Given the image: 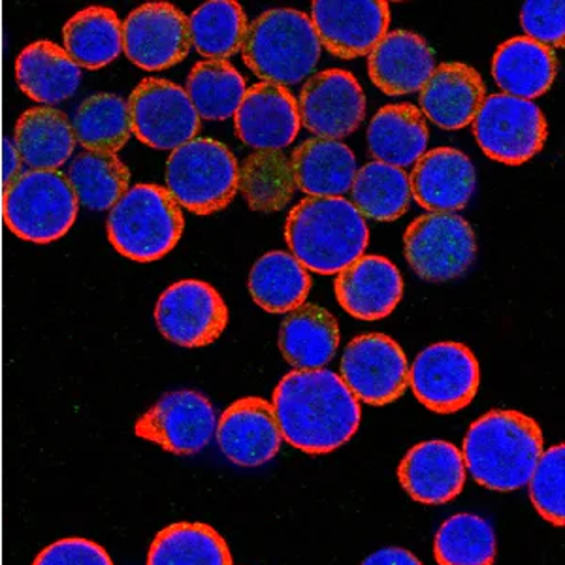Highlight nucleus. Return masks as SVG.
Returning <instances> with one entry per match:
<instances>
[{
  "label": "nucleus",
  "mask_w": 565,
  "mask_h": 565,
  "mask_svg": "<svg viewBox=\"0 0 565 565\" xmlns=\"http://www.w3.org/2000/svg\"><path fill=\"white\" fill-rule=\"evenodd\" d=\"M271 407L281 437L308 455H328L353 439L362 412L338 373L295 370L274 391Z\"/></svg>",
  "instance_id": "obj_1"
},
{
  "label": "nucleus",
  "mask_w": 565,
  "mask_h": 565,
  "mask_svg": "<svg viewBox=\"0 0 565 565\" xmlns=\"http://www.w3.org/2000/svg\"><path fill=\"white\" fill-rule=\"evenodd\" d=\"M543 445L545 437L532 417L494 409L469 426L462 445L463 466L484 489L514 492L527 487Z\"/></svg>",
  "instance_id": "obj_2"
},
{
  "label": "nucleus",
  "mask_w": 565,
  "mask_h": 565,
  "mask_svg": "<svg viewBox=\"0 0 565 565\" xmlns=\"http://www.w3.org/2000/svg\"><path fill=\"white\" fill-rule=\"evenodd\" d=\"M290 255L306 270L338 276L349 264L364 257L370 244L366 218L348 199H303L290 210L285 223Z\"/></svg>",
  "instance_id": "obj_3"
},
{
  "label": "nucleus",
  "mask_w": 565,
  "mask_h": 565,
  "mask_svg": "<svg viewBox=\"0 0 565 565\" xmlns=\"http://www.w3.org/2000/svg\"><path fill=\"white\" fill-rule=\"evenodd\" d=\"M322 45L308 13L276 8L249 23L242 55L255 76L268 84H300L316 72Z\"/></svg>",
  "instance_id": "obj_4"
},
{
  "label": "nucleus",
  "mask_w": 565,
  "mask_h": 565,
  "mask_svg": "<svg viewBox=\"0 0 565 565\" xmlns=\"http://www.w3.org/2000/svg\"><path fill=\"white\" fill-rule=\"evenodd\" d=\"M106 228L119 255L148 264L167 257L180 244L185 217L167 186L138 183L109 210Z\"/></svg>",
  "instance_id": "obj_5"
},
{
  "label": "nucleus",
  "mask_w": 565,
  "mask_h": 565,
  "mask_svg": "<svg viewBox=\"0 0 565 565\" xmlns=\"http://www.w3.org/2000/svg\"><path fill=\"white\" fill-rule=\"evenodd\" d=\"M79 202L65 174L26 170L4 186L2 213L8 231L31 244H52L76 223Z\"/></svg>",
  "instance_id": "obj_6"
},
{
  "label": "nucleus",
  "mask_w": 565,
  "mask_h": 565,
  "mask_svg": "<svg viewBox=\"0 0 565 565\" xmlns=\"http://www.w3.org/2000/svg\"><path fill=\"white\" fill-rule=\"evenodd\" d=\"M238 161L225 143L194 138L174 149L167 162V191L194 215L225 210L238 193Z\"/></svg>",
  "instance_id": "obj_7"
},
{
  "label": "nucleus",
  "mask_w": 565,
  "mask_h": 565,
  "mask_svg": "<svg viewBox=\"0 0 565 565\" xmlns=\"http://www.w3.org/2000/svg\"><path fill=\"white\" fill-rule=\"evenodd\" d=\"M404 255L424 281H452L476 263V232L457 213L420 215L405 228Z\"/></svg>",
  "instance_id": "obj_8"
},
{
  "label": "nucleus",
  "mask_w": 565,
  "mask_h": 565,
  "mask_svg": "<svg viewBox=\"0 0 565 565\" xmlns=\"http://www.w3.org/2000/svg\"><path fill=\"white\" fill-rule=\"evenodd\" d=\"M471 125L482 153L509 167L532 161L548 136L545 114L537 104L503 93L484 98Z\"/></svg>",
  "instance_id": "obj_9"
},
{
  "label": "nucleus",
  "mask_w": 565,
  "mask_h": 565,
  "mask_svg": "<svg viewBox=\"0 0 565 565\" xmlns=\"http://www.w3.org/2000/svg\"><path fill=\"white\" fill-rule=\"evenodd\" d=\"M481 367L476 354L457 341L434 343L409 366V386L420 404L437 413L462 412L477 396Z\"/></svg>",
  "instance_id": "obj_10"
},
{
  "label": "nucleus",
  "mask_w": 565,
  "mask_h": 565,
  "mask_svg": "<svg viewBox=\"0 0 565 565\" xmlns=\"http://www.w3.org/2000/svg\"><path fill=\"white\" fill-rule=\"evenodd\" d=\"M154 322L161 334L180 348H206L225 332L228 308L210 282L181 279L159 296Z\"/></svg>",
  "instance_id": "obj_11"
},
{
  "label": "nucleus",
  "mask_w": 565,
  "mask_h": 565,
  "mask_svg": "<svg viewBox=\"0 0 565 565\" xmlns=\"http://www.w3.org/2000/svg\"><path fill=\"white\" fill-rule=\"evenodd\" d=\"M127 103L132 135L148 148L174 151L199 135L200 116L185 89L174 82L148 77Z\"/></svg>",
  "instance_id": "obj_12"
},
{
  "label": "nucleus",
  "mask_w": 565,
  "mask_h": 565,
  "mask_svg": "<svg viewBox=\"0 0 565 565\" xmlns=\"http://www.w3.org/2000/svg\"><path fill=\"white\" fill-rule=\"evenodd\" d=\"M340 370L354 398L375 407L402 398L409 385V362L391 335H356L343 351Z\"/></svg>",
  "instance_id": "obj_13"
},
{
  "label": "nucleus",
  "mask_w": 565,
  "mask_h": 565,
  "mask_svg": "<svg viewBox=\"0 0 565 565\" xmlns=\"http://www.w3.org/2000/svg\"><path fill=\"white\" fill-rule=\"evenodd\" d=\"M217 428L212 402L196 391L164 394L135 424V434L178 457H193L206 449Z\"/></svg>",
  "instance_id": "obj_14"
},
{
  "label": "nucleus",
  "mask_w": 565,
  "mask_h": 565,
  "mask_svg": "<svg viewBox=\"0 0 565 565\" xmlns=\"http://www.w3.org/2000/svg\"><path fill=\"white\" fill-rule=\"evenodd\" d=\"M298 100L300 122L322 140L348 138L366 117V95L348 71L330 68L309 76Z\"/></svg>",
  "instance_id": "obj_15"
},
{
  "label": "nucleus",
  "mask_w": 565,
  "mask_h": 565,
  "mask_svg": "<svg viewBox=\"0 0 565 565\" xmlns=\"http://www.w3.org/2000/svg\"><path fill=\"white\" fill-rule=\"evenodd\" d=\"M191 45L189 18L168 2L141 4L122 23V52L141 71L180 65Z\"/></svg>",
  "instance_id": "obj_16"
},
{
  "label": "nucleus",
  "mask_w": 565,
  "mask_h": 565,
  "mask_svg": "<svg viewBox=\"0 0 565 565\" xmlns=\"http://www.w3.org/2000/svg\"><path fill=\"white\" fill-rule=\"evenodd\" d=\"M309 20L328 53L351 61L367 55L388 33L391 8L385 0H316Z\"/></svg>",
  "instance_id": "obj_17"
},
{
  "label": "nucleus",
  "mask_w": 565,
  "mask_h": 565,
  "mask_svg": "<svg viewBox=\"0 0 565 565\" xmlns=\"http://www.w3.org/2000/svg\"><path fill=\"white\" fill-rule=\"evenodd\" d=\"M298 100L287 87L255 84L234 114V129L242 143L255 151H282L300 132Z\"/></svg>",
  "instance_id": "obj_18"
},
{
  "label": "nucleus",
  "mask_w": 565,
  "mask_h": 565,
  "mask_svg": "<svg viewBox=\"0 0 565 565\" xmlns=\"http://www.w3.org/2000/svg\"><path fill=\"white\" fill-rule=\"evenodd\" d=\"M215 436L226 460L242 468L270 462L282 444L274 407L268 399L255 396L236 399L226 407L218 417Z\"/></svg>",
  "instance_id": "obj_19"
},
{
  "label": "nucleus",
  "mask_w": 565,
  "mask_h": 565,
  "mask_svg": "<svg viewBox=\"0 0 565 565\" xmlns=\"http://www.w3.org/2000/svg\"><path fill=\"white\" fill-rule=\"evenodd\" d=\"M334 290L349 316L359 321H381L402 302L404 277L388 258L367 255L338 274Z\"/></svg>",
  "instance_id": "obj_20"
},
{
  "label": "nucleus",
  "mask_w": 565,
  "mask_h": 565,
  "mask_svg": "<svg viewBox=\"0 0 565 565\" xmlns=\"http://www.w3.org/2000/svg\"><path fill=\"white\" fill-rule=\"evenodd\" d=\"M412 199L430 213H457L476 193L477 174L468 154L455 148L424 153L409 174Z\"/></svg>",
  "instance_id": "obj_21"
},
{
  "label": "nucleus",
  "mask_w": 565,
  "mask_h": 565,
  "mask_svg": "<svg viewBox=\"0 0 565 565\" xmlns=\"http://www.w3.org/2000/svg\"><path fill=\"white\" fill-rule=\"evenodd\" d=\"M466 473L462 450L441 439L415 445L398 466L402 489L423 505H445L458 498Z\"/></svg>",
  "instance_id": "obj_22"
},
{
  "label": "nucleus",
  "mask_w": 565,
  "mask_h": 565,
  "mask_svg": "<svg viewBox=\"0 0 565 565\" xmlns=\"http://www.w3.org/2000/svg\"><path fill=\"white\" fill-rule=\"evenodd\" d=\"M436 68V55L420 34L392 31L367 53L372 84L388 97L420 93Z\"/></svg>",
  "instance_id": "obj_23"
},
{
  "label": "nucleus",
  "mask_w": 565,
  "mask_h": 565,
  "mask_svg": "<svg viewBox=\"0 0 565 565\" xmlns=\"http://www.w3.org/2000/svg\"><path fill=\"white\" fill-rule=\"evenodd\" d=\"M487 98L481 74L463 63L436 66L420 89L423 116L444 130L466 129Z\"/></svg>",
  "instance_id": "obj_24"
},
{
  "label": "nucleus",
  "mask_w": 565,
  "mask_h": 565,
  "mask_svg": "<svg viewBox=\"0 0 565 565\" xmlns=\"http://www.w3.org/2000/svg\"><path fill=\"white\" fill-rule=\"evenodd\" d=\"M296 186L313 199H341L351 191L359 172L348 143L309 138L290 157Z\"/></svg>",
  "instance_id": "obj_25"
},
{
  "label": "nucleus",
  "mask_w": 565,
  "mask_h": 565,
  "mask_svg": "<svg viewBox=\"0 0 565 565\" xmlns=\"http://www.w3.org/2000/svg\"><path fill=\"white\" fill-rule=\"evenodd\" d=\"M340 348V327L328 309L302 303L290 311L279 327L282 359L296 370H322Z\"/></svg>",
  "instance_id": "obj_26"
},
{
  "label": "nucleus",
  "mask_w": 565,
  "mask_h": 565,
  "mask_svg": "<svg viewBox=\"0 0 565 565\" xmlns=\"http://www.w3.org/2000/svg\"><path fill=\"white\" fill-rule=\"evenodd\" d=\"M558 61L551 47L527 39H514L498 45L492 58V77L503 95L533 100L554 84Z\"/></svg>",
  "instance_id": "obj_27"
},
{
  "label": "nucleus",
  "mask_w": 565,
  "mask_h": 565,
  "mask_svg": "<svg viewBox=\"0 0 565 565\" xmlns=\"http://www.w3.org/2000/svg\"><path fill=\"white\" fill-rule=\"evenodd\" d=\"M15 77L26 97L50 108L76 95L82 84V68L61 45L39 40L20 53Z\"/></svg>",
  "instance_id": "obj_28"
},
{
  "label": "nucleus",
  "mask_w": 565,
  "mask_h": 565,
  "mask_svg": "<svg viewBox=\"0 0 565 565\" xmlns=\"http://www.w3.org/2000/svg\"><path fill=\"white\" fill-rule=\"evenodd\" d=\"M428 125L413 104H388L367 127V149L373 159L391 167H413L428 148Z\"/></svg>",
  "instance_id": "obj_29"
},
{
  "label": "nucleus",
  "mask_w": 565,
  "mask_h": 565,
  "mask_svg": "<svg viewBox=\"0 0 565 565\" xmlns=\"http://www.w3.org/2000/svg\"><path fill=\"white\" fill-rule=\"evenodd\" d=\"M13 141L29 170H58L76 148L66 114L47 106L26 109L15 122Z\"/></svg>",
  "instance_id": "obj_30"
},
{
  "label": "nucleus",
  "mask_w": 565,
  "mask_h": 565,
  "mask_svg": "<svg viewBox=\"0 0 565 565\" xmlns=\"http://www.w3.org/2000/svg\"><path fill=\"white\" fill-rule=\"evenodd\" d=\"M247 285L258 308L287 316L306 303L311 276L287 250H270L253 264Z\"/></svg>",
  "instance_id": "obj_31"
},
{
  "label": "nucleus",
  "mask_w": 565,
  "mask_h": 565,
  "mask_svg": "<svg viewBox=\"0 0 565 565\" xmlns=\"http://www.w3.org/2000/svg\"><path fill=\"white\" fill-rule=\"evenodd\" d=\"M63 42L79 68L100 71L122 52V23L111 8H85L66 21Z\"/></svg>",
  "instance_id": "obj_32"
},
{
  "label": "nucleus",
  "mask_w": 565,
  "mask_h": 565,
  "mask_svg": "<svg viewBox=\"0 0 565 565\" xmlns=\"http://www.w3.org/2000/svg\"><path fill=\"white\" fill-rule=\"evenodd\" d=\"M148 565H234L225 537L204 522H175L157 533Z\"/></svg>",
  "instance_id": "obj_33"
},
{
  "label": "nucleus",
  "mask_w": 565,
  "mask_h": 565,
  "mask_svg": "<svg viewBox=\"0 0 565 565\" xmlns=\"http://www.w3.org/2000/svg\"><path fill=\"white\" fill-rule=\"evenodd\" d=\"M238 191L250 212H281L298 191L290 157L285 151L250 153L239 167Z\"/></svg>",
  "instance_id": "obj_34"
},
{
  "label": "nucleus",
  "mask_w": 565,
  "mask_h": 565,
  "mask_svg": "<svg viewBox=\"0 0 565 565\" xmlns=\"http://www.w3.org/2000/svg\"><path fill=\"white\" fill-rule=\"evenodd\" d=\"M353 204L364 218L398 221L412 204L409 175L402 168L372 161L360 168L351 186Z\"/></svg>",
  "instance_id": "obj_35"
},
{
  "label": "nucleus",
  "mask_w": 565,
  "mask_h": 565,
  "mask_svg": "<svg viewBox=\"0 0 565 565\" xmlns=\"http://www.w3.org/2000/svg\"><path fill=\"white\" fill-rule=\"evenodd\" d=\"M249 21L234 0H210L189 18L191 44L207 61H226L242 52Z\"/></svg>",
  "instance_id": "obj_36"
},
{
  "label": "nucleus",
  "mask_w": 565,
  "mask_h": 565,
  "mask_svg": "<svg viewBox=\"0 0 565 565\" xmlns=\"http://www.w3.org/2000/svg\"><path fill=\"white\" fill-rule=\"evenodd\" d=\"M76 140L93 153L116 154L129 143V103L114 93H98L85 98L72 121Z\"/></svg>",
  "instance_id": "obj_37"
},
{
  "label": "nucleus",
  "mask_w": 565,
  "mask_h": 565,
  "mask_svg": "<svg viewBox=\"0 0 565 565\" xmlns=\"http://www.w3.org/2000/svg\"><path fill=\"white\" fill-rule=\"evenodd\" d=\"M66 180L79 206L89 207L93 212H106L127 193L130 170L121 159H117V154L85 151L72 159Z\"/></svg>",
  "instance_id": "obj_38"
},
{
  "label": "nucleus",
  "mask_w": 565,
  "mask_h": 565,
  "mask_svg": "<svg viewBox=\"0 0 565 565\" xmlns=\"http://www.w3.org/2000/svg\"><path fill=\"white\" fill-rule=\"evenodd\" d=\"M185 93L200 119L225 121L236 114L247 85L228 61H202L189 72Z\"/></svg>",
  "instance_id": "obj_39"
},
{
  "label": "nucleus",
  "mask_w": 565,
  "mask_h": 565,
  "mask_svg": "<svg viewBox=\"0 0 565 565\" xmlns=\"http://www.w3.org/2000/svg\"><path fill=\"white\" fill-rule=\"evenodd\" d=\"M498 541L494 526L477 514H455L437 530V565H494Z\"/></svg>",
  "instance_id": "obj_40"
},
{
  "label": "nucleus",
  "mask_w": 565,
  "mask_h": 565,
  "mask_svg": "<svg viewBox=\"0 0 565 565\" xmlns=\"http://www.w3.org/2000/svg\"><path fill=\"white\" fill-rule=\"evenodd\" d=\"M530 500L543 521L553 526L565 524V447L554 445L541 455L527 482Z\"/></svg>",
  "instance_id": "obj_41"
},
{
  "label": "nucleus",
  "mask_w": 565,
  "mask_h": 565,
  "mask_svg": "<svg viewBox=\"0 0 565 565\" xmlns=\"http://www.w3.org/2000/svg\"><path fill=\"white\" fill-rule=\"evenodd\" d=\"M521 26L527 39L546 47H564V0H527L521 12Z\"/></svg>",
  "instance_id": "obj_42"
},
{
  "label": "nucleus",
  "mask_w": 565,
  "mask_h": 565,
  "mask_svg": "<svg viewBox=\"0 0 565 565\" xmlns=\"http://www.w3.org/2000/svg\"><path fill=\"white\" fill-rule=\"evenodd\" d=\"M33 565H114V562L95 541L65 537L42 548Z\"/></svg>",
  "instance_id": "obj_43"
},
{
  "label": "nucleus",
  "mask_w": 565,
  "mask_h": 565,
  "mask_svg": "<svg viewBox=\"0 0 565 565\" xmlns=\"http://www.w3.org/2000/svg\"><path fill=\"white\" fill-rule=\"evenodd\" d=\"M360 565H424L415 554L399 548V546H386L377 553L370 554Z\"/></svg>",
  "instance_id": "obj_44"
},
{
  "label": "nucleus",
  "mask_w": 565,
  "mask_h": 565,
  "mask_svg": "<svg viewBox=\"0 0 565 565\" xmlns=\"http://www.w3.org/2000/svg\"><path fill=\"white\" fill-rule=\"evenodd\" d=\"M21 154L15 148L13 138H4V146H2V181L4 186L10 185L18 175L21 174Z\"/></svg>",
  "instance_id": "obj_45"
}]
</instances>
